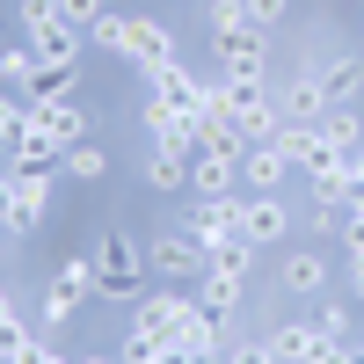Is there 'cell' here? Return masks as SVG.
<instances>
[{
	"mask_svg": "<svg viewBox=\"0 0 364 364\" xmlns=\"http://www.w3.org/2000/svg\"><path fill=\"white\" fill-rule=\"evenodd\" d=\"M87 262H95V284H102V299H139V284H146V262H139V240H132V233H102L95 248H87Z\"/></svg>",
	"mask_w": 364,
	"mask_h": 364,
	"instance_id": "6da1fadb",
	"label": "cell"
},
{
	"mask_svg": "<svg viewBox=\"0 0 364 364\" xmlns=\"http://www.w3.org/2000/svg\"><path fill=\"white\" fill-rule=\"evenodd\" d=\"M190 314H197V299H182V291H139V306H132V336H146V343H182Z\"/></svg>",
	"mask_w": 364,
	"mask_h": 364,
	"instance_id": "7a4b0ae2",
	"label": "cell"
},
{
	"mask_svg": "<svg viewBox=\"0 0 364 364\" xmlns=\"http://www.w3.org/2000/svg\"><path fill=\"white\" fill-rule=\"evenodd\" d=\"M95 291H102V284H95V262H87V255L58 262L51 284H44V328H66V321L80 314V299H95Z\"/></svg>",
	"mask_w": 364,
	"mask_h": 364,
	"instance_id": "3957f363",
	"label": "cell"
},
{
	"mask_svg": "<svg viewBox=\"0 0 364 364\" xmlns=\"http://www.w3.org/2000/svg\"><path fill=\"white\" fill-rule=\"evenodd\" d=\"M139 73H146V102L182 109V117H197V109H204V95H211V87H204L190 66H182V58H161V66H139Z\"/></svg>",
	"mask_w": 364,
	"mask_h": 364,
	"instance_id": "277c9868",
	"label": "cell"
},
{
	"mask_svg": "<svg viewBox=\"0 0 364 364\" xmlns=\"http://www.w3.org/2000/svg\"><path fill=\"white\" fill-rule=\"evenodd\" d=\"M240 204H248V197H197L190 211H182V233H190L197 248H211V240L240 233Z\"/></svg>",
	"mask_w": 364,
	"mask_h": 364,
	"instance_id": "5b68a950",
	"label": "cell"
},
{
	"mask_svg": "<svg viewBox=\"0 0 364 364\" xmlns=\"http://www.w3.org/2000/svg\"><path fill=\"white\" fill-rule=\"evenodd\" d=\"M211 51L226 58V80H262V29H255V22L211 29Z\"/></svg>",
	"mask_w": 364,
	"mask_h": 364,
	"instance_id": "8992f818",
	"label": "cell"
},
{
	"mask_svg": "<svg viewBox=\"0 0 364 364\" xmlns=\"http://www.w3.org/2000/svg\"><path fill=\"white\" fill-rule=\"evenodd\" d=\"M240 233H248L255 248H277V240L291 233V204H284L277 190H255L248 204H240Z\"/></svg>",
	"mask_w": 364,
	"mask_h": 364,
	"instance_id": "52a82bcc",
	"label": "cell"
},
{
	"mask_svg": "<svg viewBox=\"0 0 364 364\" xmlns=\"http://www.w3.org/2000/svg\"><path fill=\"white\" fill-rule=\"evenodd\" d=\"M190 190L197 197H233L240 190V154H211V146H197V154H190Z\"/></svg>",
	"mask_w": 364,
	"mask_h": 364,
	"instance_id": "ba28073f",
	"label": "cell"
},
{
	"mask_svg": "<svg viewBox=\"0 0 364 364\" xmlns=\"http://www.w3.org/2000/svg\"><path fill=\"white\" fill-rule=\"evenodd\" d=\"M22 44L37 51V58H58V66H80V51H87V37L73 22H58V15H44L37 29H22Z\"/></svg>",
	"mask_w": 364,
	"mask_h": 364,
	"instance_id": "9c48e42d",
	"label": "cell"
},
{
	"mask_svg": "<svg viewBox=\"0 0 364 364\" xmlns=\"http://www.w3.org/2000/svg\"><path fill=\"white\" fill-rule=\"evenodd\" d=\"M154 269H161V277H175V284H190V277H204V248H197L182 226H168V233L154 240Z\"/></svg>",
	"mask_w": 364,
	"mask_h": 364,
	"instance_id": "30bf717a",
	"label": "cell"
},
{
	"mask_svg": "<svg viewBox=\"0 0 364 364\" xmlns=\"http://www.w3.org/2000/svg\"><path fill=\"white\" fill-rule=\"evenodd\" d=\"M277 109H284V124H321L328 109V87H321V73H299V80H284V95H277Z\"/></svg>",
	"mask_w": 364,
	"mask_h": 364,
	"instance_id": "8fae6325",
	"label": "cell"
},
{
	"mask_svg": "<svg viewBox=\"0 0 364 364\" xmlns=\"http://www.w3.org/2000/svg\"><path fill=\"white\" fill-rule=\"evenodd\" d=\"M277 291H291V299H321V291H328V255H321V248H299V255H284V269H277Z\"/></svg>",
	"mask_w": 364,
	"mask_h": 364,
	"instance_id": "7c38bea8",
	"label": "cell"
},
{
	"mask_svg": "<svg viewBox=\"0 0 364 364\" xmlns=\"http://www.w3.org/2000/svg\"><path fill=\"white\" fill-rule=\"evenodd\" d=\"M146 139H154L161 154H197V117H182V109H161V102H146Z\"/></svg>",
	"mask_w": 364,
	"mask_h": 364,
	"instance_id": "4fadbf2b",
	"label": "cell"
},
{
	"mask_svg": "<svg viewBox=\"0 0 364 364\" xmlns=\"http://www.w3.org/2000/svg\"><path fill=\"white\" fill-rule=\"evenodd\" d=\"M29 124H44L51 139H66V146H80V139H87V109H80L73 95H58V102H29Z\"/></svg>",
	"mask_w": 364,
	"mask_h": 364,
	"instance_id": "5bb4252c",
	"label": "cell"
},
{
	"mask_svg": "<svg viewBox=\"0 0 364 364\" xmlns=\"http://www.w3.org/2000/svg\"><path fill=\"white\" fill-rule=\"evenodd\" d=\"M269 350H277V364H314L328 350V336L314 321H284V328H269Z\"/></svg>",
	"mask_w": 364,
	"mask_h": 364,
	"instance_id": "9a60e30c",
	"label": "cell"
},
{
	"mask_svg": "<svg viewBox=\"0 0 364 364\" xmlns=\"http://www.w3.org/2000/svg\"><path fill=\"white\" fill-rule=\"evenodd\" d=\"M255 240L248 233H226V240H211V248H204V269H211V277H240V284H248V269H255Z\"/></svg>",
	"mask_w": 364,
	"mask_h": 364,
	"instance_id": "2e32d148",
	"label": "cell"
},
{
	"mask_svg": "<svg viewBox=\"0 0 364 364\" xmlns=\"http://www.w3.org/2000/svg\"><path fill=\"white\" fill-rule=\"evenodd\" d=\"M66 161V139H51L44 124H22V139L8 146V168H58Z\"/></svg>",
	"mask_w": 364,
	"mask_h": 364,
	"instance_id": "e0dca14e",
	"label": "cell"
},
{
	"mask_svg": "<svg viewBox=\"0 0 364 364\" xmlns=\"http://www.w3.org/2000/svg\"><path fill=\"white\" fill-rule=\"evenodd\" d=\"M51 182H58V168H15V190H22V233L44 226V211H51Z\"/></svg>",
	"mask_w": 364,
	"mask_h": 364,
	"instance_id": "ac0fdd59",
	"label": "cell"
},
{
	"mask_svg": "<svg viewBox=\"0 0 364 364\" xmlns=\"http://www.w3.org/2000/svg\"><path fill=\"white\" fill-rule=\"evenodd\" d=\"M284 175H291V161L277 154V139L240 154V182H248V190H284Z\"/></svg>",
	"mask_w": 364,
	"mask_h": 364,
	"instance_id": "d6986e66",
	"label": "cell"
},
{
	"mask_svg": "<svg viewBox=\"0 0 364 364\" xmlns=\"http://www.w3.org/2000/svg\"><path fill=\"white\" fill-rule=\"evenodd\" d=\"M161 58H182V51H175V29L154 22V15H139V22H132V66H161Z\"/></svg>",
	"mask_w": 364,
	"mask_h": 364,
	"instance_id": "ffe728a7",
	"label": "cell"
},
{
	"mask_svg": "<svg viewBox=\"0 0 364 364\" xmlns=\"http://www.w3.org/2000/svg\"><path fill=\"white\" fill-rule=\"evenodd\" d=\"M321 87H328V102H336V109H357V95H364V58H328V66H321Z\"/></svg>",
	"mask_w": 364,
	"mask_h": 364,
	"instance_id": "44dd1931",
	"label": "cell"
},
{
	"mask_svg": "<svg viewBox=\"0 0 364 364\" xmlns=\"http://www.w3.org/2000/svg\"><path fill=\"white\" fill-rule=\"evenodd\" d=\"M277 154L291 161V175H306V168L328 154V146H321V124H284V132H277Z\"/></svg>",
	"mask_w": 364,
	"mask_h": 364,
	"instance_id": "7402d4cb",
	"label": "cell"
},
{
	"mask_svg": "<svg viewBox=\"0 0 364 364\" xmlns=\"http://www.w3.org/2000/svg\"><path fill=\"white\" fill-rule=\"evenodd\" d=\"M197 284H204V291H197V306H204L211 321H219V328H226V321L240 314V277H211V269H204V277H197Z\"/></svg>",
	"mask_w": 364,
	"mask_h": 364,
	"instance_id": "603a6c76",
	"label": "cell"
},
{
	"mask_svg": "<svg viewBox=\"0 0 364 364\" xmlns=\"http://www.w3.org/2000/svg\"><path fill=\"white\" fill-rule=\"evenodd\" d=\"M321 146H328V154H350V161H357V146H364L357 109H328V117H321Z\"/></svg>",
	"mask_w": 364,
	"mask_h": 364,
	"instance_id": "cb8c5ba5",
	"label": "cell"
},
{
	"mask_svg": "<svg viewBox=\"0 0 364 364\" xmlns=\"http://www.w3.org/2000/svg\"><path fill=\"white\" fill-rule=\"evenodd\" d=\"M146 190H190V154H146Z\"/></svg>",
	"mask_w": 364,
	"mask_h": 364,
	"instance_id": "d4e9b609",
	"label": "cell"
},
{
	"mask_svg": "<svg viewBox=\"0 0 364 364\" xmlns=\"http://www.w3.org/2000/svg\"><path fill=\"white\" fill-rule=\"evenodd\" d=\"M87 51H109V58H132V15H102L95 29H87Z\"/></svg>",
	"mask_w": 364,
	"mask_h": 364,
	"instance_id": "484cf974",
	"label": "cell"
},
{
	"mask_svg": "<svg viewBox=\"0 0 364 364\" xmlns=\"http://www.w3.org/2000/svg\"><path fill=\"white\" fill-rule=\"evenodd\" d=\"M58 175H73V182H102L109 175V154L95 139H80V146H66V161H58Z\"/></svg>",
	"mask_w": 364,
	"mask_h": 364,
	"instance_id": "4316f807",
	"label": "cell"
},
{
	"mask_svg": "<svg viewBox=\"0 0 364 364\" xmlns=\"http://www.w3.org/2000/svg\"><path fill=\"white\" fill-rule=\"evenodd\" d=\"M73 95V66H58V58H37V80H29V102H58Z\"/></svg>",
	"mask_w": 364,
	"mask_h": 364,
	"instance_id": "83f0119b",
	"label": "cell"
},
{
	"mask_svg": "<svg viewBox=\"0 0 364 364\" xmlns=\"http://www.w3.org/2000/svg\"><path fill=\"white\" fill-rule=\"evenodd\" d=\"M29 80H37V51H29V44H8V51H0V87L29 95Z\"/></svg>",
	"mask_w": 364,
	"mask_h": 364,
	"instance_id": "f1b7e54d",
	"label": "cell"
},
{
	"mask_svg": "<svg viewBox=\"0 0 364 364\" xmlns=\"http://www.w3.org/2000/svg\"><path fill=\"white\" fill-rule=\"evenodd\" d=\"M314 328H321L328 343H350V336H357V321H350V306H343V299H321V314H314Z\"/></svg>",
	"mask_w": 364,
	"mask_h": 364,
	"instance_id": "f546056e",
	"label": "cell"
},
{
	"mask_svg": "<svg viewBox=\"0 0 364 364\" xmlns=\"http://www.w3.org/2000/svg\"><path fill=\"white\" fill-rule=\"evenodd\" d=\"M29 124V95H15V87H0V146H15Z\"/></svg>",
	"mask_w": 364,
	"mask_h": 364,
	"instance_id": "4dcf8cb0",
	"label": "cell"
},
{
	"mask_svg": "<svg viewBox=\"0 0 364 364\" xmlns=\"http://www.w3.org/2000/svg\"><path fill=\"white\" fill-rule=\"evenodd\" d=\"M51 8H58V22H73L80 37H87V29H95V22L109 15V0H51Z\"/></svg>",
	"mask_w": 364,
	"mask_h": 364,
	"instance_id": "1f68e13d",
	"label": "cell"
},
{
	"mask_svg": "<svg viewBox=\"0 0 364 364\" xmlns=\"http://www.w3.org/2000/svg\"><path fill=\"white\" fill-rule=\"evenodd\" d=\"M29 343H37V336L22 328V314H15V321H0V364H22V357H29Z\"/></svg>",
	"mask_w": 364,
	"mask_h": 364,
	"instance_id": "d6a6232c",
	"label": "cell"
},
{
	"mask_svg": "<svg viewBox=\"0 0 364 364\" xmlns=\"http://www.w3.org/2000/svg\"><path fill=\"white\" fill-rule=\"evenodd\" d=\"M248 22V0H204V29H240Z\"/></svg>",
	"mask_w": 364,
	"mask_h": 364,
	"instance_id": "836d02e7",
	"label": "cell"
},
{
	"mask_svg": "<svg viewBox=\"0 0 364 364\" xmlns=\"http://www.w3.org/2000/svg\"><path fill=\"white\" fill-rule=\"evenodd\" d=\"M0 226L22 233V190H15V168H0Z\"/></svg>",
	"mask_w": 364,
	"mask_h": 364,
	"instance_id": "e575fe53",
	"label": "cell"
},
{
	"mask_svg": "<svg viewBox=\"0 0 364 364\" xmlns=\"http://www.w3.org/2000/svg\"><path fill=\"white\" fill-rule=\"evenodd\" d=\"M226 364H277V350H269V336H255V343H233Z\"/></svg>",
	"mask_w": 364,
	"mask_h": 364,
	"instance_id": "d590c367",
	"label": "cell"
},
{
	"mask_svg": "<svg viewBox=\"0 0 364 364\" xmlns=\"http://www.w3.org/2000/svg\"><path fill=\"white\" fill-rule=\"evenodd\" d=\"M284 8H291V0H248V22L269 29V22H284Z\"/></svg>",
	"mask_w": 364,
	"mask_h": 364,
	"instance_id": "8d00e7d4",
	"label": "cell"
},
{
	"mask_svg": "<svg viewBox=\"0 0 364 364\" xmlns=\"http://www.w3.org/2000/svg\"><path fill=\"white\" fill-rule=\"evenodd\" d=\"M22 364H73V357L58 350V343H29V357H22Z\"/></svg>",
	"mask_w": 364,
	"mask_h": 364,
	"instance_id": "74e56055",
	"label": "cell"
},
{
	"mask_svg": "<svg viewBox=\"0 0 364 364\" xmlns=\"http://www.w3.org/2000/svg\"><path fill=\"white\" fill-rule=\"evenodd\" d=\"M350 291L364 299V255H350Z\"/></svg>",
	"mask_w": 364,
	"mask_h": 364,
	"instance_id": "f35d334b",
	"label": "cell"
},
{
	"mask_svg": "<svg viewBox=\"0 0 364 364\" xmlns=\"http://www.w3.org/2000/svg\"><path fill=\"white\" fill-rule=\"evenodd\" d=\"M350 364H364V321H357V336H350Z\"/></svg>",
	"mask_w": 364,
	"mask_h": 364,
	"instance_id": "ab89813d",
	"label": "cell"
},
{
	"mask_svg": "<svg viewBox=\"0 0 364 364\" xmlns=\"http://www.w3.org/2000/svg\"><path fill=\"white\" fill-rule=\"evenodd\" d=\"M0 321H15V299H8V284H0Z\"/></svg>",
	"mask_w": 364,
	"mask_h": 364,
	"instance_id": "60d3db41",
	"label": "cell"
},
{
	"mask_svg": "<svg viewBox=\"0 0 364 364\" xmlns=\"http://www.w3.org/2000/svg\"><path fill=\"white\" fill-rule=\"evenodd\" d=\"M0 269H8V226H0Z\"/></svg>",
	"mask_w": 364,
	"mask_h": 364,
	"instance_id": "b9f144b4",
	"label": "cell"
},
{
	"mask_svg": "<svg viewBox=\"0 0 364 364\" xmlns=\"http://www.w3.org/2000/svg\"><path fill=\"white\" fill-rule=\"evenodd\" d=\"M73 364H109V357H73Z\"/></svg>",
	"mask_w": 364,
	"mask_h": 364,
	"instance_id": "7bdbcfd3",
	"label": "cell"
},
{
	"mask_svg": "<svg viewBox=\"0 0 364 364\" xmlns=\"http://www.w3.org/2000/svg\"><path fill=\"white\" fill-rule=\"evenodd\" d=\"M350 204H357V211H364V182H357V197H350Z\"/></svg>",
	"mask_w": 364,
	"mask_h": 364,
	"instance_id": "ee69618b",
	"label": "cell"
},
{
	"mask_svg": "<svg viewBox=\"0 0 364 364\" xmlns=\"http://www.w3.org/2000/svg\"><path fill=\"white\" fill-rule=\"evenodd\" d=\"M190 364H219V357H190Z\"/></svg>",
	"mask_w": 364,
	"mask_h": 364,
	"instance_id": "f6af8a7d",
	"label": "cell"
},
{
	"mask_svg": "<svg viewBox=\"0 0 364 364\" xmlns=\"http://www.w3.org/2000/svg\"><path fill=\"white\" fill-rule=\"evenodd\" d=\"M357 8H364V0H357Z\"/></svg>",
	"mask_w": 364,
	"mask_h": 364,
	"instance_id": "bcb514c9",
	"label": "cell"
}]
</instances>
